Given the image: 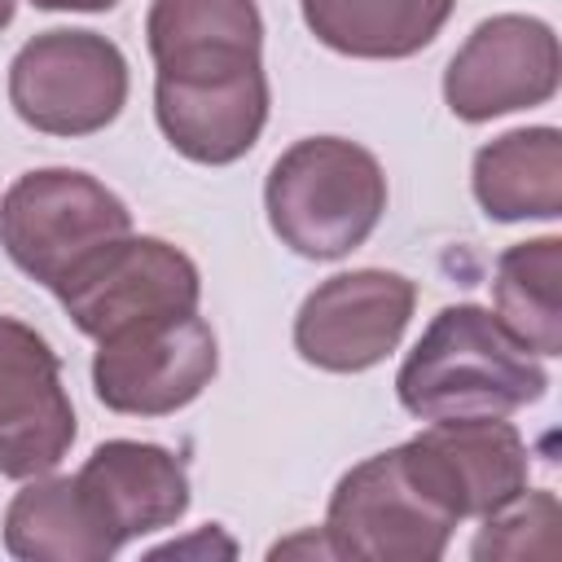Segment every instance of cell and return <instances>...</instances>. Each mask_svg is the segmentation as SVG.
<instances>
[{"label": "cell", "instance_id": "20", "mask_svg": "<svg viewBox=\"0 0 562 562\" xmlns=\"http://www.w3.org/2000/svg\"><path fill=\"white\" fill-rule=\"evenodd\" d=\"M31 4L35 9H48V13H105L119 0H31Z\"/></svg>", "mask_w": 562, "mask_h": 562}, {"label": "cell", "instance_id": "4", "mask_svg": "<svg viewBox=\"0 0 562 562\" xmlns=\"http://www.w3.org/2000/svg\"><path fill=\"white\" fill-rule=\"evenodd\" d=\"M132 92L123 48L83 26H53L31 35L9 61V105L40 136H97Z\"/></svg>", "mask_w": 562, "mask_h": 562}, {"label": "cell", "instance_id": "21", "mask_svg": "<svg viewBox=\"0 0 562 562\" xmlns=\"http://www.w3.org/2000/svg\"><path fill=\"white\" fill-rule=\"evenodd\" d=\"M13 13H18V0H0V31L13 22Z\"/></svg>", "mask_w": 562, "mask_h": 562}, {"label": "cell", "instance_id": "9", "mask_svg": "<svg viewBox=\"0 0 562 562\" xmlns=\"http://www.w3.org/2000/svg\"><path fill=\"white\" fill-rule=\"evenodd\" d=\"M558 83V31L536 13H492L448 57L443 105L461 123H492L501 114L549 105Z\"/></svg>", "mask_w": 562, "mask_h": 562}, {"label": "cell", "instance_id": "17", "mask_svg": "<svg viewBox=\"0 0 562 562\" xmlns=\"http://www.w3.org/2000/svg\"><path fill=\"white\" fill-rule=\"evenodd\" d=\"M457 0H299L303 26L338 57L404 61L439 40Z\"/></svg>", "mask_w": 562, "mask_h": 562}, {"label": "cell", "instance_id": "3", "mask_svg": "<svg viewBox=\"0 0 562 562\" xmlns=\"http://www.w3.org/2000/svg\"><path fill=\"white\" fill-rule=\"evenodd\" d=\"M123 233H132L127 202L79 167L22 171L0 198V246L13 268L44 290H57Z\"/></svg>", "mask_w": 562, "mask_h": 562}, {"label": "cell", "instance_id": "7", "mask_svg": "<svg viewBox=\"0 0 562 562\" xmlns=\"http://www.w3.org/2000/svg\"><path fill=\"white\" fill-rule=\"evenodd\" d=\"M53 294L70 325L101 342L136 321L193 312L202 303V272L180 246L149 233H123L83 259Z\"/></svg>", "mask_w": 562, "mask_h": 562}, {"label": "cell", "instance_id": "5", "mask_svg": "<svg viewBox=\"0 0 562 562\" xmlns=\"http://www.w3.org/2000/svg\"><path fill=\"white\" fill-rule=\"evenodd\" d=\"M461 522L426 492L404 448L356 461L329 492L321 536L334 558L439 562Z\"/></svg>", "mask_w": 562, "mask_h": 562}, {"label": "cell", "instance_id": "15", "mask_svg": "<svg viewBox=\"0 0 562 562\" xmlns=\"http://www.w3.org/2000/svg\"><path fill=\"white\" fill-rule=\"evenodd\" d=\"M470 189L487 220H558L562 215V132L553 123L509 127L474 149Z\"/></svg>", "mask_w": 562, "mask_h": 562}, {"label": "cell", "instance_id": "14", "mask_svg": "<svg viewBox=\"0 0 562 562\" xmlns=\"http://www.w3.org/2000/svg\"><path fill=\"white\" fill-rule=\"evenodd\" d=\"M154 75H228L263 66L255 0H154L145 13Z\"/></svg>", "mask_w": 562, "mask_h": 562}, {"label": "cell", "instance_id": "6", "mask_svg": "<svg viewBox=\"0 0 562 562\" xmlns=\"http://www.w3.org/2000/svg\"><path fill=\"white\" fill-rule=\"evenodd\" d=\"M215 373L220 342L198 307L136 321L101 338L92 351V391L123 417H171L189 408Z\"/></svg>", "mask_w": 562, "mask_h": 562}, {"label": "cell", "instance_id": "11", "mask_svg": "<svg viewBox=\"0 0 562 562\" xmlns=\"http://www.w3.org/2000/svg\"><path fill=\"white\" fill-rule=\"evenodd\" d=\"M426 492L457 518H487L514 501L531 479V448L505 417H448L426 422L400 443Z\"/></svg>", "mask_w": 562, "mask_h": 562}, {"label": "cell", "instance_id": "19", "mask_svg": "<svg viewBox=\"0 0 562 562\" xmlns=\"http://www.w3.org/2000/svg\"><path fill=\"white\" fill-rule=\"evenodd\" d=\"M483 527L470 540V558L474 562H522V558H558V527H562V509L558 496L549 487H522L514 501H505L501 509H492L487 518H479Z\"/></svg>", "mask_w": 562, "mask_h": 562}, {"label": "cell", "instance_id": "10", "mask_svg": "<svg viewBox=\"0 0 562 562\" xmlns=\"http://www.w3.org/2000/svg\"><path fill=\"white\" fill-rule=\"evenodd\" d=\"M75 435L79 422L53 342L0 312V474L22 483L57 470Z\"/></svg>", "mask_w": 562, "mask_h": 562}, {"label": "cell", "instance_id": "18", "mask_svg": "<svg viewBox=\"0 0 562 562\" xmlns=\"http://www.w3.org/2000/svg\"><path fill=\"white\" fill-rule=\"evenodd\" d=\"M496 321L540 360L562 356V237H527L496 255L492 272Z\"/></svg>", "mask_w": 562, "mask_h": 562}, {"label": "cell", "instance_id": "2", "mask_svg": "<svg viewBox=\"0 0 562 562\" xmlns=\"http://www.w3.org/2000/svg\"><path fill=\"white\" fill-rule=\"evenodd\" d=\"M386 171L347 136H303L277 154L263 180L272 237L299 259L334 263L360 250L386 215Z\"/></svg>", "mask_w": 562, "mask_h": 562}, {"label": "cell", "instance_id": "13", "mask_svg": "<svg viewBox=\"0 0 562 562\" xmlns=\"http://www.w3.org/2000/svg\"><path fill=\"white\" fill-rule=\"evenodd\" d=\"M75 483L119 544L176 527L193 501L184 461L149 439L97 443L88 461L75 470Z\"/></svg>", "mask_w": 562, "mask_h": 562}, {"label": "cell", "instance_id": "8", "mask_svg": "<svg viewBox=\"0 0 562 562\" xmlns=\"http://www.w3.org/2000/svg\"><path fill=\"white\" fill-rule=\"evenodd\" d=\"M417 312V281L391 268L325 277L294 312V351L321 373H369L400 342Z\"/></svg>", "mask_w": 562, "mask_h": 562}, {"label": "cell", "instance_id": "16", "mask_svg": "<svg viewBox=\"0 0 562 562\" xmlns=\"http://www.w3.org/2000/svg\"><path fill=\"white\" fill-rule=\"evenodd\" d=\"M4 553L18 562H110L123 544L101 527L75 474L22 479L4 509Z\"/></svg>", "mask_w": 562, "mask_h": 562}, {"label": "cell", "instance_id": "1", "mask_svg": "<svg viewBox=\"0 0 562 562\" xmlns=\"http://www.w3.org/2000/svg\"><path fill=\"white\" fill-rule=\"evenodd\" d=\"M549 391V369L492 307L448 303L430 316L395 373V395L417 422L509 417Z\"/></svg>", "mask_w": 562, "mask_h": 562}, {"label": "cell", "instance_id": "12", "mask_svg": "<svg viewBox=\"0 0 562 562\" xmlns=\"http://www.w3.org/2000/svg\"><path fill=\"white\" fill-rule=\"evenodd\" d=\"M268 70L233 75H154V119L167 145L198 167L246 158L268 123Z\"/></svg>", "mask_w": 562, "mask_h": 562}]
</instances>
